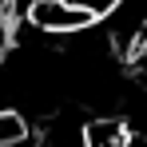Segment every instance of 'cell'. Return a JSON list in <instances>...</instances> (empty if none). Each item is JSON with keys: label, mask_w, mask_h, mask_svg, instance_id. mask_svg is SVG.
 I'll return each instance as SVG.
<instances>
[{"label": "cell", "mask_w": 147, "mask_h": 147, "mask_svg": "<svg viewBox=\"0 0 147 147\" xmlns=\"http://www.w3.org/2000/svg\"><path fill=\"white\" fill-rule=\"evenodd\" d=\"M20 8H24L28 28L40 36H80V32L99 28L103 20L96 8H88L80 0H28Z\"/></svg>", "instance_id": "cell-1"}, {"label": "cell", "mask_w": 147, "mask_h": 147, "mask_svg": "<svg viewBox=\"0 0 147 147\" xmlns=\"http://www.w3.org/2000/svg\"><path fill=\"white\" fill-rule=\"evenodd\" d=\"M32 143V123L24 111L0 107V147H28Z\"/></svg>", "instance_id": "cell-2"}, {"label": "cell", "mask_w": 147, "mask_h": 147, "mask_svg": "<svg viewBox=\"0 0 147 147\" xmlns=\"http://www.w3.org/2000/svg\"><path fill=\"white\" fill-rule=\"evenodd\" d=\"M44 147H92L88 123H56V127H48Z\"/></svg>", "instance_id": "cell-3"}]
</instances>
